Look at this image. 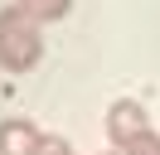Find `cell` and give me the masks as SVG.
Wrapping results in <instances>:
<instances>
[{
	"label": "cell",
	"instance_id": "obj_1",
	"mask_svg": "<svg viewBox=\"0 0 160 155\" xmlns=\"http://www.w3.org/2000/svg\"><path fill=\"white\" fill-rule=\"evenodd\" d=\"M39 58H44L39 19H34L29 10H20V5L0 10V68H5V73H29Z\"/></svg>",
	"mask_w": 160,
	"mask_h": 155
},
{
	"label": "cell",
	"instance_id": "obj_7",
	"mask_svg": "<svg viewBox=\"0 0 160 155\" xmlns=\"http://www.w3.org/2000/svg\"><path fill=\"white\" fill-rule=\"evenodd\" d=\"M155 155H160V150H155Z\"/></svg>",
	"mask_w": 160,
	"mask_h": 155
},
{
	"label": "cell",
	"instance_id": "obj_6",
	"mask_svg": "<svg viewBox=\"0 0 160 155\" xmlns=\"http://www.w3.org/2000/svg\"><path fill=\"white\" fill-rule=\"evenodd\" d=\"M107 155H126V150H107Z\"/></svg>",
	"mask_w": 160,
	"mask_h": 155
},
{
	"label": "cell",
	"instance_id": "obj_3",
	"mask_svg": "<svg viewBox=\"0 0 160 155\" xmlns=\"http://www.w3.org/2000/svg\"><path fill=\"white\" fill-rule=\"evenodd\" d=\"M39 150H44V131L34 121H20V116L0 121V155H39Z\"/></svg>",
	"mask_w": 160,
	"mask_h": 155
},
{
	"label": "cell",
	"instance_id": "obj_4",
	"mask_svg": "<svg viewBox=\"0 0 160 155\" xmlns=\"http://www.w3.org/2000/svg\"><path fill=\"white\" fill-rule=\"evenodd\" d=\"M15 5H20V10H29V15L44 24V19H63V15L73 10V0H15Z\"/></svg>",
	"mask_w": 160,
	"mask_h": 155
},
{
	"label": "cell",
	"instance_id": "obj_2",
	"mask_svg": "<svg viewBox=\"0 0 160 155\" xmlns=\"http://www.w3.org/2000/svg\"><path fill=\"white\" fill-rule=\"evenodd\" d=\"M107 131H112V145H117V150H131V145L150 131V126H146V112H141V102H112V112H107Z\"/></svg>",
	"mask_w": 160,
	"mask_h": 155
},
{
	"label": "cell",
	"instance_id": "obj_5",
	"mask_svg": "<svg viewBox=\"0 0 160 155\" xmlns=\"http://www.w3.org/2000/svg\"><path fill=\"white\" fill-rule=\"evenodd\" d=\"M39 155H73V145L58 141V136H44V150H39Z\"/></svg>",
	"mask_w": 160,
	"mask_h": 155
}]
</instances>
